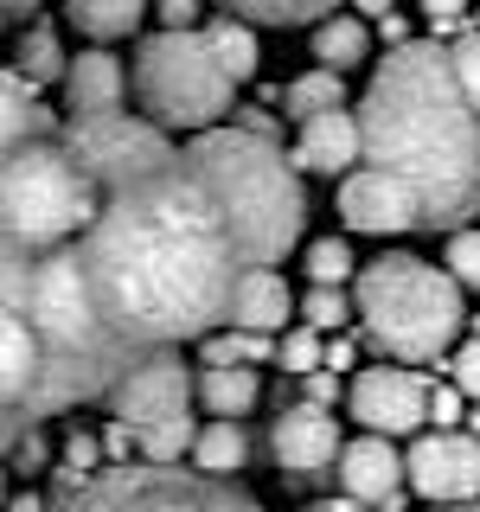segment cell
Listing matches in <instances>:
<instances>
[{
    "label": "cell",
    "instance_id": "obj_1",
    "mask_svg": "<svg viewBox=\"0 0 480 512\" xmlns=\"http://www.w3.org/2000/svg\"><path fill=\"white\" fill-rule=\"evenodd\" d=\"M77 256L103 320L135 352H173L231 327L237 282L250 276L231 212L186 154L167 173L109 192L103 218L77 237Z\"/></svg>",
    "mask_w": 480,
    "mask_h": 512
},
{
    "label": "cell",
    "instance_id": "obj_2",
    "mask_svg": "<svg viewBox=\"0 0 480 512\" xmlns=\"http://www.w3.org/2000/svg\"><path fill=\"white\" fill-rule=\"evenodd\" d=\"M359 128L365 167L410 186L423 231H468L480 218V109L442 39H410L378 58L359 96Z\"/></svg>",
    "mask_w": 480,
    "mask_h": 512
},
{
    "label": "cell",
    "instance_id": "obj_3",
    "mask_svg": "<svg viewBox=\"0 0 480 512\" xmlns=\"http://www.w3.org/2000/svg\"><path fill=\"white\" fill-rule=\"evenodd\" d=\"M0 308L20 314L32 346H39V378H32L26 404L7 410V423H39L71 404L109 397L116 384L135 372L148 352H135L96 308L90 282H84V256L77 244L64 250H0Z\"/></svg>",
    "mask_w": 480,
    "mask_h": 512
},
{
    "label": "cell",
    "instance_id": "obj_4",
    "mask_svg": "<svg viewBox=\"0 0 480 512\" xmlns=\"http://www.w3.org/2000/svg\"><path fill=\"white\" fill-rule=\"evenodd\" d=\"M186 160L224 199L237 237H244L250 269H276L288 250H308L301 244L308 237V186H301V167L282 160V148L269 135H250V128L224 122V128L192 135Z\"/></svg>",
    "mask_w": 480,
    "mask_h": 512
},
{
    "label": "cell",
    "instance_id": "obj_5",
    "mask_svg": "<svg viewBox=\"0 0 480 512\" xmlns=\"http://www.w3.org/2000/svg\"><path fill=\"white\" fill-rule=\"evenodd\" d=\"M352 301H359L365 340L404 365H429L442 352H455L461 327H468L461 282L410 250H391L378 263H365L359 282H352Z\"/></svg>",
    "mask_w": 480,
    "mask_h": 512
},
{
    "label": "cell",
    "instance_id": "obj_6",
    "mask_svg": "<svg viewBox=\"0 0 480 512\" xmlns=\"http://www.w3.org/2000/svg\"><path fill=\"white\" fill-rule=\"evenodd\" d=\"M109 192L90 180V167L64 148V135L52 141H20L0 160V244L7 250H64L103 218Z\"/></svg>",
    "mask_w": 480,
    "mask_h": 512
},
{
    "label": "cell",
    "instance_id": "obj_7",
    "mask_svg": "<svg viewBox=\"0 0 480 512\" xmlns=\"http://www.w3.org/2000/svg\"><path fill=\"white\" fill-rule=\"evenodd\" d=\"M237 77L218 58L212 32H148L135 45V103L167 135H205L237 116Z\"/></svg>",
    "mask_w": 480,
    "mask_h": 512
},
{
    "label": "cell",
    "instance_id": "obj_8",
    "mask_svg": "<svg viewBox=\"0 0 480 512\" xmlns=\"http://www.w3.org/2000/svg\"><path fill=\"white\" fill-rule=\"evenodd\" d=\"M52 512H263L244 487L212 480L199 468H103L84 493H58Z\"/></svg>",
    "mask_w": 480,
    "mask_h": 512
},
{
    "label": "cell",
    "instance_id": "obj_9",
    "mask_svg": "<svg viewBox=\"0 0 480 512\" xmlns=\"http://www.w3.org/2000/svg\"><path fill=\"white\" fill-rule=\"evenodd\" d=\"M64 148L90 167V180L103 192H122L148 173H167L186 148H173L167 128L148 122V116H96V122H64Z\"/></svg>",
    "mask_w": 480,
    "mask_h": 512
},
{
    "label": "cell",
    "instance_id": "obj_10",
    "mask_svg": "<svg viewBox=\"0 0 480 512\" xmlns=\"http://www.w3.org/2000/svg\"><path fill=\"white\" fill-rule=\"evenodd\" d=\"M346 410L372 436H423L429 429V378L410 365H365L346 391Z\"/></svg>",
    "mask_w": 480,
    "mask_h": 512
},
{
    "label": "cell",
    "instance_id": "obj_11",
    "mask_svg": "<svg viewBox=\"0 0 480 512\" xmlns=\"http://www.w3.org/2000/svg\"><path fill=\"white\" fill-rule=\"evenodd\" d=\"M410 493H423L429 506H468L480 500V436L468 429H423L410 448Z\"/></svg>",
    "mask_w": 480,
    "mask_h": 512
},
{
    "label": "cell",
    "instance_id": "obj_12",
    "mask_svg": "<svg viewBox=\"0 0 480 512\" xmlns=\"http://www.w3.org/2000/svg\"><path fill=\"white\" fill-rule=\"evenodd\" d=\"M192 404H199V378H192L173 352H148V359L109 391L116 423H128L135 436L154 429V423H180V416H192Z\"/></svg>",
    "mask_w": 480,
    "mask_h": 512
},
{
    "label": "cell",
    "instance_id": "obj_13",
    "mask_svg": "<svg viewBox=\"0 0 480 512\" xmlns=\"http://www.w3.org/2000/svg\"><path fill=\"white\" fill-rule=\"evenodd\" d=\"M269 448H276V468L295 480H314L327 468H340L346 442H340V416L320 410V404H282V416L269 423Z\"/></svg>",
    "mask_w": 480,
    "mask_h": 512
},
{
    "label": "cell",
    "instance_id": "obj_14",
    "mask_svg": "<svg viewBox=\"0 0 480 512\" xmlns=\"http://www.w3.org/2000/svg\"><path fill=\"white\" fill-rule=\"evenodd\" d=\"M340 224L346 231H365V237H404L423 224V212H416L410 186H397L378 167H359L340 180Z\"/></svg>",
    "mask_w": 480,
    "mask_h": 512
},
{
    "label": "cell",
    "instance_id": "obj_15",
    "mask_svg": "<svg viewBox=\"0 0 480 512\" xmlns=\"http://www.w3.org/2000/svg\"><path fill=\"white\" fill-rule=\"evenodd\" d=\"M340 487H346V500H359V506H397L404 500V487H410V461H404V448H397L391 436H352L346 442V455H340Z\"/></svg>",
    "mask_w": 480,
    "mask_h": 512
},
{
    "label": "cell",
    "instance_id": "obj_16",
    "mask_svg": "<svg viewBox=\"0 0 480 512\" xmlns=\"http://www.w3.org/2000/svg\"><path fill=\"white\" fill-rule=\"evenodd\" d=\"M288 160H295L301 173H320V180H346V173H359V160H365L359 109H327V116L301 122Z\"/></svg>",
    "mask_w": 480,
    "mask_h": 512
},
{
    "label": "cell",
    "instance_id": "obj_17",
    "mask_svg": "<svg viewBox=\"0 0 480 512\" xmlns=\"http://www.w3.org/2000/svg\"><path fill=\"white\" fill-rule=\"evenodd\" d=\"M128 77L122 58H109L103 45H90V52L71 58V71H64V122H96V116H122V96H128Z\"/></svg>",
    "mask_w": 480,
    "mask_h": 512
},
{
    "label": "cell",
    "instance_id": "obj_18",
    "mask_svg": "<svg viewBox=\"0 0 480 512\" xmlns=\"http://www.w3.org/2000/svg\"><path fill=\"white\" fill-rule=\"evenodd\" d=\"M301 314L295 288L282 282V269H250L244 282H237V301H231V327L244 333H269V340H282L288 320Z\"/></svg>",
    "mask_w": 480,
    "mask_h": 512
},
{
    "label": "cell",
    "instance_id": "obj_19",
    "mask_svg": "<svg viewBox=\"0 0 480 512\" xmlns=\"http://www.w3.org/2000/svg\"><path fill=\"white\" fill-rule=\"evenodd\" d=\"M308 52H314V64H327V71L346 77L372 58V26H365L359 13H333V20H320L308 32Z\"/></svg>",
    "mask_w": 480,
    "mask_h": 512
},
{
    "label": "cell",
    "instance_id": "obj_20",
    "mask_svg": "<svg viewBox=\"0 0 480 512\" xmlns=\"http://www.w3.org/2000/svg\"><path fill=\"white\" fill-rule=\"evenodd\" d=\"M0 90H7V103H0V141L7 148H20V141H52L64 128L39 109V96H32V77H20L7 64V77H0Z\"/></svg>",
    "mask_w": 480,
    "mask_h": 512
},
{
    "label": "cell",
    "instance_id": "obj_21",
    "mask_svg": "<svg viewBox=\"0 0 480 512\" xmlns=\"http://www.w3.org/2000/svg\"><path fill=\"white\" fill-rule=\"evenodd\" d=\"M256 397H263V378H256V365H205L199 372V404L212 416H231V423H244L256 410Z\"/></svg>",
    "mask_w": 480,
    "mask_h": 512
},
{
    "label": "cell",
    "instance_id": "obj_22",
    "mask_svg": "<svg viewBox=\"0 0 480 512\" xmlns=\"http://www.w3.org/2000/svg\"><path fill=\"white\" fill-rule=\"evenodd\" d=\"M276 103H282V116L301 128V122L327 116V109H346V77H340V71H327V64H314V71L288 77V84L276 90Z\"/></svg>",
    "mask_w": 480,
    "mask_h": 512
},
{
    "label": "cell",
    "instance_id": "obj_23",
    "mask_svg": "<svg viewBox=\"0 0 480 512\" xmlns=\"http://www.w3.org/2000/svg\"><path fill=\"white\" fill-rule=\"evenodd\" d=\"M148 0H64V26H77L90 45H116L141 26Z\"/></svg>",
    "mask_w": 480,
    "mask_h": 512
},
{
    "label": "cell",
    "instance_id": "obj_24",
    "mask_svg": "<svg viewBox=\"0 0 480 512\" xmlns=\"http://www.w3.org/2000/svg\"><path fill=\"white\" fill-rule=\"evenodd\" d=\"M192 468L212 474V480H231L250 468V429L231 423V416H212V423L199 429V448H192Z\"/></svg>",
    "mask_w": 480,
    "mask_h": 512
},
{
    "label": "cell",
    "instance_id": "obj_25",
    "mask_svg": "<svg viewBox=\"0 0 480 512\" xmlns=\"http://www.w3.org/2000/svg\"><path fill=\"white\" fill-rule=\"evenodd\" d=\"M346 0H218V13H237V20H250V26H320V20H333Z\"/></svg>",
    "mask_w": 480,
    "mask_h": 512
},
{
    "label": "cell",
    "instance_id": "obj_26",
    "mask_svg": "<svg viewBox=\"0 0 480 512\" xmlns=\"http://www.w3.org/2000/svg\"><path fill=\"white\" fill-rule=\"evenodd\" d=\"M301 269H308V282L314 288H346V282H359V256H352L346 237H308V250H301Z\"/></svg>",
    "mask_w": 480,
    "mask_h": 512
},
{
    "label": "cell",
    "instance_id": "obj_27",
    "mask_svg": "<svg viewBox=\"0 0 480 512\" xmlns=\"http://www.w3.org/2000/svg\"><path fill=\"white\" fill-rule=\"evenodd\" d=\"M205 32H212V45H218V58L231 64V77L237 84H250L256 77V26L250 20H237V13H212V20H205Z\"/></svg>",
    "mask_w": 480,
    "mask_h": 512
},
{
    "label": "cell",
    "instance_id": "obj_28",
    "mask_svg": "<svg viewBox=\"0 0 480 512\" xmlns=\"http://www.w3.org/2000/svg\"><path fill=\"white\" fill-rule=\"evenodd\" d=\"M13 71L32 77V84H64V71H71V58H64L58 32L52 26H32L20 39V52H13Z\"/></svg>",
    "mask_w": 480,
    "mask_h": 512
},
{
    "label": "cell",
    "instance_id": "obj_29",
    "mask_svg": "<svg viewBox=\"0 0 480 512\" xmlns=\"http://www.w3.org/2000/svg\"><path fill=\"white\" fill-rule=\"evenodd\" d=\"M269 352H276V340H269V333H244V327H218V333L199 340L205 365H263Z\"/></svg>",
    "mask_w": 480,
    "mask_h": 512
},
{
    "label": "cell",
    "instance_id": "obj_30",
    "mask_svg": "<svg viewBox=\"0 0 480 512\" xmlns=\"http://www.w3.org/2000/svg\"><path fill=\"white\" fill-rule=\"evenodd\" d=\"M103 468H109L103 436H71V442L58 448V493H84ZM58 493H52V500H58Z\"/></svg>",
    "mask_w": 480,
    "mask_h": 512
},
{
    "label": "cell",
    "instance_id": "obj_31",
    "mask_svg": "<svg viewBox=\"0 0 480 512\" xmlns=\"http://www.w3.org/2000/svg\"><path fill=\"white\" fill-rule=\"evenodd\" d=\"M192 448H199V423L192 416L141 429V461H154V468H180V461H192Z\"/></svg>",
    "mask_w": 480,
    "mask_h": 512
},
{
    "label": "cell",
    "instance_id": "obj_32",
    "mask_svg": "<svg viewBox=\"0 0 480 512\" xmlns=\"http://www.w3.org/2000/svg\"><path fill=\"white\" fill-rule=\"evenodd\" d=\"M346 320H359V301H352L346 288H308V295H301V327L346 333Z\"/></svg>",
    "mask_w": 480,
    "mask_h": 512
},
{
    "label": "cell",
    "instance_id": "obj_33",
    "mask_svg": "<svg viewBox=\"0 0 480 512\" xmlns=\"http://www.w3.org/2000/svg\"><path fill=\"white\" fill-rule=\"evenodd\" d=\"M276 359H282V372H295V378L327 372V333H314V327H288L282 340H276Z\"/></svg>",
    "mask_w": 480,
    "mask_h": 512
},
{
    "label": "cell",
    "instance_id": "obj_34",
    "mask_svg": "<svg viewBox=\"0 0 480 512\" xmlns=\"http://www.w3.org/2000/svg\"><path fill=\"white\" fill-rule=\"evenodd\" d=\"M442 269H448L461 288H480V224H468V231H448Z\"/></svg>",
    "mask_w": 480,
    "mask_h": 512
},
{
    "label": "cell",
    "instance_id": "obj_35",
    "mask_svg": "<svg viewBox=\"0 0 480 512\" xmlns=\"http://www.w3.org/2000/svg\"><path fill=\"white\" fill-rule=\"evenodd\" d=\"M468 423V391L461 384H429V429H455Z\"/></svg>",
    "mask_w": 480,
    "mask_h": 512
},
{
    "label": "cell",
    "instance_id": "obj_36",
    "mask_svg": "<svg viewBox=\"0 0 480 512\" xmlns=\"http://www.w3.org/2000/svg\"><path fill=\"white\" fill-rule=\"evenodd\" d=\"M448 384H461V391H468V404H480V333L448 352Z\"/></svg>",
    "mask_w": 480,
    "mask_h": 512
},
{
    "label": "cell",
    "instance_id": "obj_37",
    "mask_svg": "<svg viewBox=\"0 0 480 512\" xmlns=\"http://www.w3.org/2000/svg\"><path fill=\"white\" fill-rule=\"evenodd\" d=\"M448 58H455V77H461V90H468V103L480 109V32H461V39L448 45Z\"/></svg>",
    "mask_w": 480,
    "mask_h": 512
},
{
    "label": "cell",
    "instance_id": "obj_38",
    "mask_svg": "<svg viewBox=\"0 0 480 512\" xmlns=\"http://www.w3.org/2000/svg\"><path fill=\"white\" fill-rule=\"evenodd\" d=\"M160 32H199L205 26V0H154Z\"/></svg>",
    "mask_w": 480,
    "mask_h": 512
},
{
    "label": "cell",
    "instance_id": "obj_39",
    "mask_svg": "<svg viewBox=\"0 0 480 512\" xmlns=\"http://www.w3.org/2000/svg\"><path fill=\"white\" fill-rule=\"evenodd\" d=\"M461 13H468V0H423V20L436 26V32H455ZM455 39H461V32H455Z\"/></svg>",
    "mask_w": 480,
    "mask_h": 512
},
{
    "label": "cell",
    "instance_id": "obj_40",
    "mask_svg": "<svg viewBox=\"0 0 480 512\" xmlns=\"http://www.w3.org/2000/svg\"><path fill=\"white\" fill-rule=\"evenodd\" d=\"M7 448H13V468H20V474H39V468H45V442H39V436H26V442L7 436Z\"/></svg>",
    "mask_w": 480,
    "mask_h": 512
},
{
    "label": "cell",
    "instance_id": "obj_41",
    "mask_svg": "<svg viewBox=\"0 0 480 512\" xmlns=\"http://www.w3.org/2000/svg\"><path fill=\"white\" fill-rule=\"evenodd\" d=\"M308 404H320V410L340 404V372H314L308 378Z\"/></svg>",
    "mask_w": 480,
    "mask_h": 512
},
{
    "label": "cell",
    "instance_id": "obj_42",
    "mask_svg": "<svg viewBox=\"0 0 480 512\" xmlns=\"http://www.w3.org/2000/svg\"><path fill=\"white\" fill-rule=\"evenodd\" d=\"M352 365H359V346H352L346 333H333L327 340V372H352Z\"/></svg>",
    "mask_w": 480,
    "mask_h": 512
},
{
    "label": "cell",
    "instance_id": "obj_43",
    "mask_svg": "<svg viewBox=\"0 0 480 512\" xmlns=\"http://www.w3.org/2000/svg\"><path fill=\"white\" fill-rule=\"evenodd\" d=\"M237 128H250V135H269L276 141V116H269V109H244V116H231Z\"/></svg>",
    "mask_w": 480,
    "mask_h": 512
},
{
    "label": "cell",
    "instance_id": "obj_44",
    "mask_svg": "<svg viewBox=\"0 0 480 512\" xmlns=\"http://www.w3.org/2000/svg\"><path fill=\"white\" fill-rule=\"evenodd\" d=\"M359 7V20H391V0H352Z\"/></svg>",
    "mask_w": 480,
    "mask_h": 512
},
{
    "label": "cell",
    "instance_id": "obj_45",
    "mask_svg": "<svg viewBox=\"0 0 480 512\" xmlns=\"http://www.w3.org/2000/svg\"><path fill=\"white\" fill-rule=\"evenodd\" d=\"M32 7H39V0H0V13H7V26H20Z\"/></svg>",
    "mask_w": 480,
    "mask_h": 512
},
{
    "label": "cell",
    "instance_id": "obj_46",
    "mask_svg": "<svg viewBox=\"0 0 480 512\" xmlns=\"http://www.w3.org/2000/svg\"><path fill=\"white\" fill-rule=\"evenodd\" d=\"M7 512H52V506H45L39 493H13V506H7Z\"/></svg>",
    "mask_w": 480,
    "mask_h": 512
},
{
    "label": "cell",
    "instance_id": "obj_47",
    "mask_svg": "<svg viewBox=\"0 0 480 512\" xmlns=\"http://www.w3.org/2000/svg\"><path fill=\"white\" fill-rule=\"evenodd\" d=\"M468 436H480V404H468Z\"/></svg>",
    "mask_w": 480,
    "mask_h": 512
},
{
    "label": "cell",
    "instance_id": "obj_48",
    "mask_svg": "<svg viewBox=\"0 0 480 512\" xmlns=\"http://www.w3.org/2000/svg\"><path fill=\"white\" fill-rule=\"evenodd\" d=\"M436 512H480V500H468V506H436Z\"/></svg>",
    "mask_w": 480,
    "mask_h": 512
}]
</instances>
